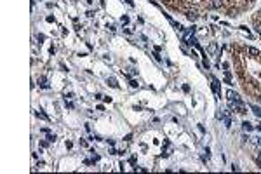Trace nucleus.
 <instances>
[{"label": "nucleus", "instance_id": "f03ea898", "mask_svg": "<svg viewBox=\"0 0 261 174\" xmlns=\"http://www.w3.org/2000/svg\"><path fill=\"white\" fill-rule=\"evenodd\" d=\"M246 52L247 54H251V57H254V59H258L259 57V51L256 47H246Z\"/></svg>", "mask_w": 261, "mask_h": 174}, {"label": "nucleus", "instance_id": "f257e3e1", "mask_svg": "<svg viewBox=\"0 0 261 174\" xmlns=\"http://www.w3.org/2000/svg\"><path fill=\"white\" fill-rule=\"evenodd\" d=\"M239 12H240L239 7H230V9H226V16H228V18H237Z\"/></svg>", "mask_w": 261, "mask_h": 174}, {"label": "nucleus", "instance_id": "aec40b11", "mask_svg": "<svg viewBox=\"0 0 261 174\" xmlns=\"http://www.w3.org/2000/svg\"><path fill=\"white\" fill-rule=\"evenodd\" d=\"M256 129H259V131H261V124H259V125H256Z\"/></svg>", "mask_w": 261, "mask_h": 174}, {"label": "nucleus", "instance_id": "9d476101", "mask_svg": "<svg viewBox=\"0 0 261 174\" xmlns=\"http://www.w3.org/2000/svg\"><path fill=\"white\" fill-rule=\"evenodd\" d=\"M253 111L258 115V117H261V108H258V106H253Z\"/></svg>", "mask_w": 261, "mask_h": 174}, {"label": "nucleus", "instance_id": "39448f33", "mask_svg": "<svg viewBox=\"0 0 261 174\" xmlns=\"http://www.w3.org/2000/svg\"><path fill=\"white\" fill-rule=\"evenodd\" d=\"M106 84H108L110 87H113V89H117V87H119V84H117V80H115V78H108V80H106Z\"/></svg>", "mask_w": 261, "mask_h": 174}, {"label": "nucleus", "instance_id": "dca6fc26", "mask_svg": "<svg viewBox=\"0 0 261 174\" xmlns=\"http://www.w3.org/2000/svg\"><path fill=\"white\" fill-rule=\"evenodd\" d=\"M47 23H54V16H47Z\"/></svg>", "mask_w": 261, "mask_h": 174}, {"label": "nucleus", "instance_id": "6e6552de", "mask_svg": "<svg viewBox=\"0 0 261 174\" xmlns=\"http://www.w3.org/2000/svg\"><path fill=\"white\" fill-rule=\"evenodd\" d=\"M171 25H172V26L176 28L178 31H181V30H183V26H181V25H179V23H176V21H171Z\"/></svg>", "mask_w": 261, "mask_h": 174}, {"label": "nucleus", "instance_id": "f3484780", "mask_svg": "<svg viewBox=\"0 0 261 174\" xmlns=\"http://www.w3.org/2000/svg\"><path fill=\"white\" fill-rule=\"evenodd\" d=\"M98 160H99V155H94V157H92V164H94V162H98Z\"/></svg>", "mask_w": 261, "mask_h": 174}, {"label": "nucleus", "instance_id": "423d86ee", "mask_svg": "<svg viewBox=\"0 0 261 174\" xmlns=\"http://www.w3.org/2000/svg\"><path fill=\"white\" fill-rule=\"evenodd\" d=\"M216 51H218V44H216V42H212L211 45H209V52H212V54H216Z\"/></svg>", "mask_w": 261, "mask_h": 174}, {"label": "nucleus", "instance_id": "a211bd4d", "mask_svg": "<svg viewBox=\"0 0 261 174\" xmlns=\"http://www.w3.org/2000/svg\"><path fill=\"white\" fill-rule=\"evenodd\" d=\"M124 2H126L127 5H134V4H132V0H124Z\"/></svg>", "mask_w": 261, "mask_h": 174}, {"label": "nucleus", "instance_id": "1a4fd4ad", "mask_svg": "<svg viewBox=\"0 0 261 174\" xmlns=\"http://www.w3.org/2000/svg\"><path fill=\"white\" fill-rule=\"evenodd\" d=\"M242 127H244V131H253V125L249 124V122H244V124H242Z\"/></svg>", "mask_w": 261, "mask_h": 174}, {"label": "nucleus", "instance_id": "0eeeda50", "mask_svg": "<svg viewBox=\"0 0 261 174\" xmlns=\"http://www.w3.org/2000/svg\"><path fill=\"white\" fill-rule=\"evenodd\" d=\"M162 2L167 7H171V9H174V4H176V0H162Z\"/></svg>", "mask_w": 261, "mask_h": 174}, {"label": "nucleus", "instance_id": "20e7f679", "mask_svg": "<svg viewBox=\"0 0 261 174\" xmlns=\"http://www.w3.org/2000/svg\"><path fill=\"white\" fill-rule=\"evenodd\" d=\"M253 21H254V28H256V31L261 35V18H258V16H254L253 18Z\"/></svg>", "mask_w": 261, "mask_h": 174}, {"label": "nucleus", "instance_id": "f8f14e48", "mask_svg": "<svg viewBox=\"0 0 261 174\" xmlns=\"http://www.w3.org/2000/svg\"><path fill=\"white\" fill-rule=\"evenodd\" d=\"M122 23H124V25H127V23H129V18H127V16H122Z\"/></svg>", "mask_w": 261, "mask_h": 174}, {"label": "nucleus", "instance_id": "9b49d317", "mask_svg": "<svg viewBox=\"0 0 261 174\" xmlns=\"http://www.w3.org/2000/svg\"><path fill=\"white\" fill-rule=\"evenodd\" d=\"M204 66H205V70H209V68H211V63L207 61V57H204Z\"/></svg>", "mask_w": 261, "mask_h": 174}, {"label": "nucleus", "instance_id": "ddd939ff", "mask_svg": "<svg viewBox=\"0 0 261 174\" xmlns=\"http://www.w3.org/2000/svg\"><path fill=\"white\" fill-rule=\"evenodd\" d=\"M129 85H131V87H138V82H136V80H131V82H129Z\"/></svg>", "mask_w": 261, "mask_h": 174}, {"label": "nucleus", "instance_id": "2eb2a0df", "mask_svg": "<svg viewBox=\"0 0 261 174\" xmlns=\"http://www.w3.org/2000/svg\"><path fill=\"white\" fill-rule=\"evenodd\" d=\"M153 56H155V59H157V61H162V57L158 56V52H153Z\"/></svg>", "mask_w": 261, "mask_h": 174}, {"label": "nucleus", "instance_id": "7ed1b4c3", "mask_svg": "<svg viewBox=\"0 0 261 174\" xmlns=\"http://www.w3.org/2000/svg\"><path fill=\"white\" fill-rule=\"evenodd\" d=\"M211 87H212V90H214V94H221V89H219V82L216 80V78H212V84H211Z\"/></svg>", "mask_w": 261, "mask_h": 174}, {"label": "nucleus", "instance_id": "4468645a", "mask_svg": "<svg viewBox=\"0 0 261 174\" xmlns=\"http://www.w3.org/2000/svg\"><path fill=\"white\" fill-rule=\"evenodd\" d=\"M47 141H49V143H52V141H56V136H54V134H52V136H49V138H47Z\"/></svg>", "mask_w": 261, "mask_h": 174}, {"label": "nucleus", "instance_id": "6ab92c4d", "mask_svg": "<svg viewBox=\"0 0 261 174\" xmlns=\"http://www.w3.org/2000/svg\"><path fill=\"white\" fill-rule=\"evenodd\" d=\"M258 101H259V103H261V94H258Z\"/></svg>", "mask_w": 261, "mask_h": 174}]
</instances>
